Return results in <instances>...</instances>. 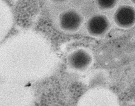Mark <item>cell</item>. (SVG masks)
Returning <instances> with one entry per match:
<instances>
[{
  "mask_svg": "<svg viewBox=\"0 0 135 106\" xmlns=\"http://www.w3.org/2000/svg\"><path fill=\"white\" fill-rule=\"evenodd\" d=\"M70 66L77 70H83L88 67L92 61L91 56L83 50L76 51L69 58Z\"/></svg>",
  "mask_w": 135,
  "mask_h": 106,
  "instance_id": "cell-4",
  "label": "cell"
},
{
  "mask_svg": "<svg viewBox=\"0 0 135 106\" xmlns=\"http://www.w3.org/2000/svg\"><path fill=\"white\" fill-rule=\"evenodd\" d=\"M54 1H56V2H60V1H64V0H52Z\"/></svg>",
  "mask_w": 135,
  "mask_h": 106,
  "instance_id": "cell-6",
  "label": "cell"
},
{
  "mask_svg": "<svg viewBox=\"0 0 135 106\" xmlns=\"http://www.w3.org/2000/svg\"><path fill=\"white\" fill-rule=\"evenodd\" d=\"M115 23L120 28L128 29L135 24V9L127 5L121 6L114 15Z\"/></svg>",
  "mask_w": 135,
  "mask_h": 106,
  "instance_id": "cell-1",
  "label": "cell"
},
{
  "mask_svg": "<svg viewBox=\"0 0 135 106\" xmlns=\"http://www.w3.org/2000/svg\"><path fill=\"white\" fill-rule=\"evenodd\" d=\"M131 1L133 3L135 4V0H131Z\"/></svg>",
  "mask_w": 135,
  "mask_h": 106,
  "instance_id": "cell-7",
  "label": "cell"
},
{
  "mask_svg": "<svg viewBox=\"0 0 135 106\" xmlns=\"http://www.w3.org/2000/svg\"><path fill=\"white\" fill-rule=\"evenodd\" d=\"M61 27L68 31H74L79 28L82 23V18L76 12H65L61 15L60 19Z\"/></svg>",
  "mask_w": 135,
  "mask_h": 106,
  "instance_id": "cell-3",
  "label": "cell"
},
{
  "mask_svg": "<svg viewBox=\"0 0 135 106\" xmlns=\"http://www.w3.org/2000/svg\"><path fill=\"white\" fill-rule=\"evenodd\" d=\"M117 0H96V3L99 8L102 10H110L114 7Z\"/></svg>",
  "mask_w": 135,
  "mask_h": 106,
  "instance_id": "cell-5",
  "label": "cell"
},
{
  "mask_svg": "<svg viewBox=\"0 0 135 106\" xmlns=\"http://www.w3.org/2000/svg\"><path fill=\"white\" fill-rule=\"evenodd\" d=\"M110 22L107 17L103 15H96L91 18L87 24L88 33L94 36H99L109 30Z\"/></svg>",
  "mask_w": 135,
  "mask_h": 106,
  "instance_id": "cell-2",
  "label": "cell"
}]
</instances>
